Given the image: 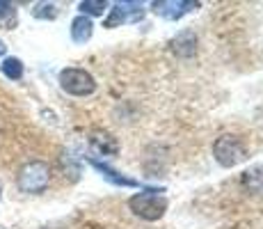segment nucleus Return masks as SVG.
Segmentation results:
<instances>
[{"label": "nucleus", "mask_w": 263, "mask_h": 229, "mask_svg": "<svg viewBox=\"0 0 263 229\" xmlns=\"http://www.w3.org/2000/svg\"><path fill=\"white\" fill-rule=\"evenodd\" d=\"M128 206L138 218L154 222L158 218H163V213L167 211V200H165L163 190H142L130 197Z\"/></svg>", "instance_id": "1"}, {"label": "nucleus", "mask_w": 263, "mask_h": 229, "mask_svg": "<svg viewBox=\"0 0 263 229\" xmlns=\"http://www.w3.org/2000/svg\"><path fill=\"white\" fill-rule=\"evenodd\" d=\"M50 181V167L48 163L44 161H30L18 170L16 183L23 192H30V195H37V192H44L48 188Z\"/></svg>", "instance_id": "2"}, {"label": "nucleus", "mask_w": 263, "mask_h": 229, "mask_svg": "<svg viewBox=\"0 0 263 229\" xmlns=\"http://www.w3.org/2000/svg\"><path fill=\"white\" fill-rule=\"evenodd\" d=\"M213 156L222 167H236L247 158V151L236 135H220L213 145Z\"/></svg>", "instance_id": "3"}, {"label": "nucleus", "mask_w": 263, "mask_h": 229, "mask_svg": "<svg viewBox=\"0 0 263 229\" xmlns=\"http://www.w3.org/2000/svg\"><path fill=\"white\" fill-rule=\"evenodd\" d=\"M60 87L71 96H89L96 90V83L89 71L69 67L60 71Z\"/></svg>", "instance_id": "4"}, {"label": "nucleus", "mask_w": 263, "mask_h": 229, "mask_svg": "<svg viewBox=\"0 0 263 229\" xmlns=\"http://www.w3.org/2000/svg\"><path fill=\"white\" fill-rule=\"evenodd\" d=\"M151 7H154V12L158 16L167 19V21H176V19L185 16L188 12L199 7V3H190V0H156Z\"/></svg>", "instance_id": "5"}, {"label": "nucleus", "mask_w": 263, "mask_h": 229, "mask_svg": "<svg viewBox=\"0 0 263 229\" xmlns=\"http://www.w3.org/2000/svg\"><path fill=\"white\" fill-rule=\"evenodd\" d=\"M144 9L140 3H117L110 9V16L105 19V28H115L119 23H128V21H138L142 19Z\"/></svg>", "instance_id": "6"}, {"label": "nucleus", "mask_w": 263, "mask_h": 229, "mask_svg": "<svg viewBox=\"0 0 263 229\" xmlns=\"http://www.w3.org/2000/svg\"><path fill=\"white\" fill-rule=\"evenodd\" d=\"M170 46L179 58H192L197 50V34L192 32V30H181V32L170 42Z\"/></svg>", "instance_id": "7"}, {"label": "nucleus", "mask_w": 263, "mask_h": 229, "mask_svg": "<svg viewBox=\"0 0 263 229\" xmlns=\"http://www.w3.org/2000/svg\"><path fill=\"white\" fill-rule=\"evenodd\" d=\"M89 142H92L94 151H99V154H103V156H115L119 151L117 140H115L110 133H105V131H94L92 137H89Z\"/></svg>", "instance_id": "8"}, {"label": "nucleus", "mask_w": 263, "mask_h": 229, "mask_svg": "<svg viewBox=\"0 0 263 229\" xmlns=\"http://www.w3.org/2000/svg\"><path fill=\"white\" fill-rule=\"evenodd\" d=\"M92 165L96 167V170L101 172V174L105 177L108 181H112L115 186H126V188H130V186H138V181H133V179H128V177H124V174H119L117 170H112L110 165H105V163H101V161H89Z\"/></svg>", "instance_id": "9"}, {"label": "nucleus", "mask_w": 263, "mask_h": 229, "mask_svg": "<svg viewBox=\"0 0 263 229\" xmlns=\"http://www.w3.org/2000/svg\"><path fill=\"white\" fill-rule=\"evenodd\" d=\"M94 32V25L87 16H76L71 23V39L76 44H85Z\"/></svg>", "instance_id": "10"}, {"label": "nucleus", "mask_w": 263, "mask_h": 229, "mask_svg": "<svg viewBox=\"0 0 263 229\" xmlns=\"http://www.w3.org/2000/svg\"><path fill=\"white\" fill-rule=\"evenodd\" d=\"M242 186L250 192H263V165H256L242 174Z\"/></svg>", "instance_id": "11"}, {"label": "nucleus", "mask_w": 263, "mask_h": 229, "mask_svg": "<svg viewBox=\"0 0 263 229\" xmlns=\"http://www.w3.org/2000/svg\"><path fill=\"white\" fill-rule=\"evenodd\" d=\"M0 71H3L7 78L12 80H18L23 76V64L18 58H5L3 62H0Z\"/></svg>", "instance_id": "12"}, {"label": "nucleus", "mask_w": 263, "mask_h": 229, "mask_svg": "<svg viewBox=\"0 0 263 229\" xmlns=\"http://www.w3.org/2000/svg\"><path fill=\"white\" fill-rule=\"evenodd\" d=\"M0 25L5 28H14L16 25V9L12 3H3L0 0Z\"/></svg>", "instance_id": "13"}, {"label": "nucleus", "mask_w": 263, "mask_h": 229, "mask_svg": "<svg viewBox=\"0 0 263 229\" xmlns=\"http://www.w3.org/2000/svg\"><path fill=\"white\" fill-rule=\"evenodd\" d=\"M32 16L34 19H44V21H53L55 16H58V7H55L53 3H37L32 9Z\"/></svg>", "instance_id": "14"}, {"label": "nucleus", "mask_w": 263, "mask_h": 229, "mask_svg": "<svg viewBox=\"0 0 263 229\" xmlns=\"http://www.w3.org/2000/svg\"><path fill=\"white\" fill-rule=\"evenodd\" d=\"M78 7H80V12H83V14L101 16V14L105 12V7H108V3H105V0H83Z\"/></svg>", "instance_id": "15"}, {"label": "nucleus", "mask_w": 263, "mask_h": 229, "mask_svg": "<svg viewBox=\"0 0 263 229\" xmlns=\"http://www.w3.org/2000/svg\"><path fill=\"white\" fill-rule=\"evenodd\" d=\"M3 53H5V44L0 42V55H3Z\"/></svg>", "instance_id": "16"}, {"label": "nucleus", "mask_w": 263, "mask_h": 229, "mask_svg": "<svg viewBox=\"0 0 263 229\" xmlns=\"http://www.w3.org/2000/svg\"><path fill=\"white\" fill-rule=\"evenodd\" d=\"M0 229H5V227H0Z\"/></svg>", "instance_id": "17"}]
</instances>
